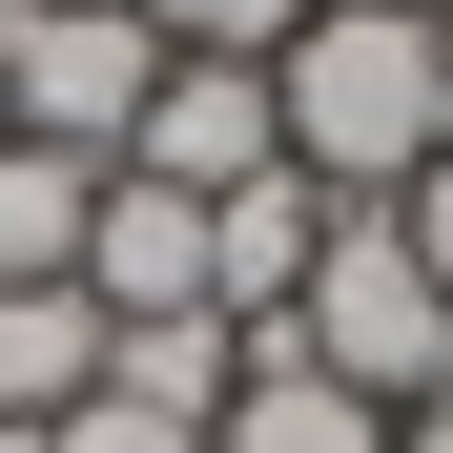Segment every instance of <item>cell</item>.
Returning a JSON list of instances; mask_svg holds the SVG:
<instances>
[{"mask_svg":"<svg viewBox=\"0 0 453 453\" xmlns=\"http://www.w3.org/2000/svg\"><path fill=\"white\" fill-rule=\"evenodd\" d=\"M288 104V165H310L330 206H392L433 165V21H392V0H310V42L268 62Z\"/></svg>","mask_w":453,"mask_h":453,"instance_id":"1","label":"cell"},{"mask_svg":"<svg viewBox=\"0 0 453 453\" xmlns=\"http://www.w3.org/2000/svg\"><path fill=\"white\" fill-rule=\"evenodd\" d=\"M288 371H330L350 412H433V392H453V288L412 268L392 206H330L310 288H288Z\"/></svg>","mask_w":453,"mask_h":453,"instance_id":"2","label":"cell"},{"mask_svg":"<svg viewBox=\"0 0 453 453\" xmlns=\"http://www.w3.org/2000/svg\"><path fill=\"white\" fill-rule=\"evenodd\" d=\"M144 83H165L144 0H0V144H62V165H124Z\"/></svg>","mask_w":453,"mask_h":453,"instance_id":"3","label":"cell"},{"mask_svg":"<svg viewBox=\"0 0 453 453\" xmlns=\"http://www.w3.org/2000/svg\"><path fill=\"white\" fill-rule=\"evenodd\" d=\"M268 165H288V104H268V62H165V83H144V124H124V186H186V206L268 186Z\"/></svg>","mask_w":453,"mask_h":453,"instance_id":"4","label":"cell"},{"mask_svg":"<svg viewBox=\"0 0 453 453\" xmlns=\"http://www.w3.org/2000/svg\"><path fill=\"white\" fill-rule=\"evenodd\" d=\"M83 310H104V330L206 310V206H186V186H124V165H104V206H83Z\"/></svg>","mask_w":453,"mask_h":453,"instance_id":"5","label":"cell"},{"mask_svg":"<svg viewBox=\"0 0 453 453\" xmlns=\"http://www.w3.org/2000/svg\"><path fill=\"white\" fill-rule=\"evenodd\" d=\"M248 330H226V310H144V330H104V392L124 412H186V433H226V392H248Z\"/></svg>","mask_w":453,"mask_h":453,"instance_id":"6","label":"cell"},{"mask_svg":"<svg viewBox=\"0 0 453 453\" xmlns=\"http://www.w3.org/2000/svg\"><path fill=\"white\" fill-rule=\"evenodd\" d=\"M104 392V310H83V268L62 288H0V433H62Z\"/></svg>","mask_w":453,"mask_h":453,"instance_id":"7","label":"cell"},{"mask_svg":"<svg viewBox=\"0 0 453 453\" xmlns=\"http://www.w3.org/2000/svg\"><path fill=\"white\" fill-rule=\"evenodd\" d=\"M83 206H104V165L0 144V288H62V268H83Z\"/></svg>","mask_w":453,"mask_h":453,"instance_id":"8","label":"cell"},{"mask_svg":"<svg viewBox=\"0 0 453 453\" xmlns=\"http://www.w3.org/2000/svg\"><path fill=\"white\" fill-rule=\"evenodd\" d=\"M206 453H392V412H350L330 371H248V392H226V433Z\"/></svg>","mask_w":453,"mask_h":453,"instance_id":"9","label":"cell"},{"mask_svg":"<svg viewBox=\"0 0 453 453\" xmlns=\"http://www.w3.org/2000/svg\"><path fill=\"white\" fill-rule=\"evenodd\" d=\"M144 42H165V62H288L310 0H144Z\"/></svg>","mask_w":453,"mask_h":453,"instance_id":"10","label":"cell"},{"mask_svg":"<svg viewBox=\"0 0 453 453\" xmlns=\"http://www.w3.org/2000/svg\"><path fill=\"white\" fill-rule=\"evenodd\" d=\"M42 453H206V433H186V412H124V392H83V412H62Z\"/></svg>","mask_w":453,"mask_h":453,"instance_id":"11","label":"cell"},{"mask_svg":"<svg viewBox=\"0 0 453 453\" xmlns=\"http://www.w3.org/2000/svg\"><path fill=\"white\" fill-rule=\"evenodd\" d=\"M392 226H412V268H433V288H453V144H433V165H412V186H392Z\"/></svg>","mask_w":453,"mask_h":453,"instance_id":"12","label":"cell"},{"mask_svg":"<svg viewBox=\"0 0 453 453\" xmlns=\"http://www.w3.org/2000/svg\"><path fill=\"white\" fill-rule=\"evenodd\" d=\"M392 453H453V392H433V412H392Z\"/></svg>","mask_w":453,"mask_h":453,"instance_id":"13","label":"cell"},{"mask_svg":"<svg viewBox=\"0 0 453 453\" xmlns=\"http://www.w3.org/2000/svg\"><path fill=\"white\" fill-rule=\"evenodd\" d=\"M433 144H453V21H433Z\"/></svg>","mask_w":453,"mask_h":453,"instance_id":"14","label":"cell"},{"mask_svg":"<svg viewBox=\"0 0 453 453\" xmlns=\"http://www.w3.org/2000/svg\"><path fill=\"white\" fill-rule=\"evenodd\" d=\"M392 21H453V0H392Z\"/></svg>","mask_w":453,"mask_h":453,"instance_id":"15","label":"cell"}]
</instances>
